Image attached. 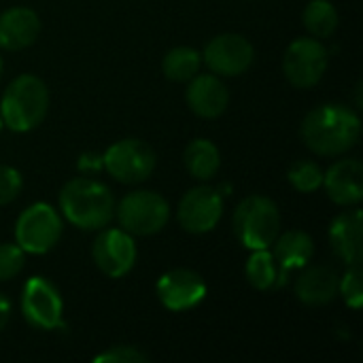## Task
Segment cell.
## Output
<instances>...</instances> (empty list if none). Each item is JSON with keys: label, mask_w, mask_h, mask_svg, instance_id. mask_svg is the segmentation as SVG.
Returning <instances> with one entry per match:
<instances>
[{"label": "cell", "mask_w": 363, "mask_h": 363, "mask_svg": "<svg viewBox=\"0 0 363 363\" xmlns=\"http://www.w3.org/2000/svg\"><path fill=\"white\" fill-rule=\"evenodd\" d=\"M328 198L338 206H357L363 200V164L355 157L338 160L323 172Z\"/></svg>", "instance_id": "cell-14"}, {"label": "cell", "mask_w": 363, "mask_h": 363, "mask_svg": "<svg viewBox=\"0 0 363 363\" xmlns=\"http://www.w3.org/2000/svg\"><path fill=\"white\" fill-rule=\"evenodd\" d=\"M185 100L194 115L202 119H217L228 111L230 104V91L228 85L221 81V77L208 72V74H196L187 81Z\"/></svg>", "instance_id": "cell-16"}, {"label": "cell", "mask_w": 363, "mask_h": 363, "mask_svg": "<svg viewBox=\"0 0 363 363\" xmlns=\"http://www.w3.org/2000/svg\"><path fill=\"white\" fill-rule=\"evenodd\" d=\"M255 60V49L251 40L236 32H225L211 38L202 51V64L217 77H238L245 74Z\"/></svg>", "instance_id": "cell-10"}, {"label": "cell", "mask_w": 363, "mask_h": 363, "mask_svg": "<svg viewBox=\"0 0 363 363\" xmlns=\"http://www.w3.org/2000/svg\"><path fill=\"white\" fill-rule=\"evenodd\" d=\"M340 277L328 266L306 268L296 281V298L306 306H325L338 296Z\"/></svg>", "instance_id": "cell-19"}, {"label": "cell", "mask_w": 363, "mask_h": 363, "mask_svg": "<svg viewBox=\"0 0 363 363\" xmlns=\"http://www.w3.org/2000/svg\"><path fill=\"white\" fill-rule=\"evenodd\" d=\"M223 217V196L219 189L198 185L189 189L177 208L179 225L187 234H208L217 228Z\"/></svg>", "instance_id": "cell-12"}, {"label": "cell", "mask_w": 363, "mask_h": 363, "mask_svg": "<svg viewBox=\"0 0 363 363\" xmlns=\"http://www.w3.org/2000/svg\"><path fill=\"white\" fill-rule=\"evenodd\" d=\"M187 172L198 181H211L221 168V153L208 138H194L183 153Z\"/></svg>", "instance_id": "cell-20"}, {"label": "cell", "mask_w": 363, "mask_h": 363, "mask_svg": "<svg viewBox=\"0 0 363 363\" xmlns=\"http://www.w3.org/2000/svg\"><path fill=\"white\" fill-rule=\"evenodd\" d=\"M40 17L30 6H11L0 15V49L21 51L36 43Z\"/></svg>", "instance_id": "cell-17"}, {"label": "cell", "mask_w": 363, "mask_h": 363, "mask_svg": "<svg viewBox=\"0 0 363 363\" xmlns=\"http://www.w3.org/2000/svg\"><path fill=\"white\" fill-rule=\"evenodd\" d=\"M287 181L296 191L313 194V191L321 189V185H323V170L311 160H300L289 168Z\"/></svg>", "instance_id": "cell-24"}, {"label": "cell", "mask_w": 363, "mask_h": 363, "mask_svg": "<svg viewBox=\"0 0 363 363\" xmlns=\"http://www.w3.org/2000/svg\"><path fill=\"white\" fill-rule=\"evenodd\" d=\"M362 225L363 213L353 206L351 211H342L330 225V242L334 253L347 264H362L363 245H362Z\"/></svg>", "instance_id": "cell-18"}, {"label": "cell", "mask_w": 363, "mask_h": 363, "mask_svg": "<svg viewBox=\"0 0 363 363\" xmlns=\"http://www.w3.org/2000/svg\"><path fill=\"white\" fill-rule=\"evenodd\" d=\"M60 211L74 228L83 232H100L115 217V200L111 189L87 177L68 181L60 189Z\"/></svg>", "instance_id": "cell-2"}, {"label": "cell", "mask_w": 363, "mask_h": 363, "mask_svg": "<svg viewBox=\"0 0 363 363\" xmlns=\"http://www.w3.org/2000/svg\"><path fill=\"white\" fill-rule=\"evenodd\" d=\"M96 363H147L149 357L147 353H143L140 349L136 347H130V345H117V347H111L102 353H98L94 357Z\"/></svg>", "instance_id": "cell-27"}, {"label": "cell", "mask_w": 363, "mask_h": 363, "mask_svg": "<svg viewBox=\"0 0 363 363\" xmlns=\"http://www.w3.org/2000/svg\"><path fill=\"white\" fill-rule=\"evenodd\" d=\"M300 136L306 149L317 155H342L359 143L362 119L345 104H321L306 113L300 125Z\"/></svg>", "instance_id": "cell-1"}, {"label": "cell", "mask_w": 363, "mask_h": 363, "mask_svg": "<svg viewBox=\"0 0 363 363\" xmlns=\"http://www.w3.org/2000/svg\"><path fill=\"white\" fill-rule=\"evenodd\" d=\"M9 319H11V302L0 294V332L6 328Z\"/></svg>", "instance_id": "cell-29"}, {"label": "cell", "mask_w": 363, "mask_h": 363, "mask_svg": "<svg viewBox=\"0 0 363 363\" xmlns=\"http://www.w3.org/2000/svg\"><path fill=\"white\" fill-rule=\"evenodd\" d=\"M49 111V89L43 79L36 74L15 77L2 98H0V117L4 128L11 132H32L43 123Z\"/></svg>", "instance_id": "cell-3"}, {"label": "cell", "mask_w": 363, "mask_h": 363, "mask_svg": "<svg viewBox=\"0 0 363 363\" xmlns=\"http://www.w3.org/2000/svg\"><path fill=\"white\" fill-rule=\"evenodd\" d=\"M362 277V264H353V266H347L345 277H340V281H338V294L342 296V300L347 302V306L353 308V311H359L363 304Z\"/></svg>", "instance_id": "cell-25"}, {"label": "cell", "mask_w": 363, "mask_h": 363, "mask_svg": "<svg viewBox=\"0 0 363 363\" xmlns=\"http://www.w3.org/2000/svg\"><path fill=\"white\" fill-rule=\"evenodd\" d=\"M23 179L17 168L0 164V206L11 204L21 194Z\"/></svg>", "instance_id": "cell-28"}, {"label": "cell", "mask_w": 363, "mask_h": 363, "mask_svg": "<svg viewBox=\"0 0 363 363\" xmlns=\"http://www.w3.org/2000/svg\"><path fill=\"white\" fill-rule=\"evenodd\" d=\"M304 28L315 38H330L338 28V11L330 0H311L302 13Z\"/></svg>", "instance_id": "cell-22"}, {"label": "cell", "mask_w": 363, "mask_h": 363, "mask_svg": "<svg viewBox=\"0 0 363 363\" xmlns=\"http://www.w3.org/2000/svg\"><path fill=\"white\" fill-rule=\"evenodd\" d=\"M155 291L164 308L172 313H185L202 304L208 287L198 272L189 268H174L160 277Z\"/></svg>", "instance_id": "cell-13"}, {"label": "cell", "mask_w": 363, "mask_h": 363, "mask_svg": "<svg viewBox=\"0 0 363 363\" xmlns=\"http://www.w3.org/2000/svg\"><path fill=\"white\" fill-rule=\"evenodd\" d=\"M21 315L30 328L45 332L62 330L64 302L60 289L45 277H30L21 289Z\"/></svg>", "instance_id": "cell-8"}, {"label": "cell", "mask_w": 363, "mask_h": 363, "mask_svg": "<svg viewBox=\"0 0 363 363\" xmlns=\"http://www.w3.org/2000/svg\"><path fill=\"white\" fill-rule=\"evenodd\" d=\"M2 130H4V123H2V117H0V134H2Z\"/></svg>", "instance_id": "cell-31"}, {"label": "cell", "mask_w": 363, "mask_h": 363, "mask_svg": "<svg viewBox=\"0 0 363 363\" xmlns=\"http://www.w3.org/2000/svg\"><path fill=\"white\" fill-rule=\"evenodd\" d=\"M330 64L328 47L315 36L296 38L283 55V72L287 81L298 89L317 85Z\"/></svg>", "instance_id": "cell-9"}, {"label": "cell", "mask_w": 363, "mask_h": 363, "mask_svg": "<svg viewBox=\"0 0 363 363\" xmlns=\"http://www.w3.org/2000/svg\"><path fill=\"white\" fill-rule=\"evenodd\" d=\"M26 266V253L17 242H0V283L15 279Z\"/></svg>", "instance_id": "cell-26"}, {"label": "cell", "mask_w": 363, "mask_h": 363, "mask_svg": "<svg viewBox=\"0 0 363 363\" xmlns=\"http://www.w3.org/2000/svg\"><path fill=\"white\" fill-rule=\"evenodd\" d=\"M245 277L249 285L257 291H268L277 287L279 281V268L270 253V249H257L251 253L245 266Z\"/></svg>", "instance_id": "cell-23"}, {"label": "cell", "mask_w": 363, "mask_h": 363, "mask_svg": "<svg viewBox=\"0 0 363 363\" xmlns=\"http://www.w3.org/2000/svg\"><path fill=\"white\" fill-rule=\"evenodd\" d=\"M87 162H83V160H79V168L81 170H98L100 166H102V157H98V155H83Z\"/></svg>", "instance_id": "cell-30"}, {"label": "cell", "mask_w": 363, "mask_h": 363, "mask_svg": "<svg viewBox=\"0 0 363 363\" xmlns=\"http://www.w3.org/2000/svg\"><path fill=\"white\" fill-rule=\"evenodd\" d=\"M0 79H2V57H0Z\"/></svg>", "instance_id": "cell-32"}, {"label": "cell", "mask_w": 363, "mask_h": 363, "mask_svg": "<svg viewBox=\"0 0 363 363\" xmlns=\"http://www.w3.org/2000/svg\"><path fill=\"white\" fill-rule=\"evenodd\" d=\"M62 230L60 213L47 202H34L17 217L15 242L23 253L45 255L60 242Z\"/></svg>", "instance_id": "cell-6"}, {"label": "cell", "mask_w": 363, "mask_h": 363, "mask_svg": "<svg viewBox=\"0 0 363 363\" xmlns=\"http://www.w3.org/2000/svg\"><path fill=\"white\" fill-rule=\"evenodd\" d=\"M232 228L245 249H270L281 234V211L272 198L253 194L236 206Z\"/></svg>", "instance_id": "cell-4"}, {"label": "cell", "mask_w": 363, "mask_h": 363, "mask_svg": "<svg viewBox=\"0 0 363 363\" xmlns=\"http://www.w3.org/2000/svg\"><path fill=\"white\" fill-rule=\"evenodd\" d=\"M202 53L194 47H174L162 60V70L166 79L174 83H187L200 72Z\"/></svg>", "instance_id": "cell-21"}, {"label": "cell", "mask_w": 363, "mask_h": 363, "mask_svg": "<svg viewBox=\"0 0 363 363\" xmlns=\"http://www.w3.org/2000/svg\"><path fill=\"white\" fill-rule=\"evenodd\" d=\"M119 228L132 236H153L170 221V206L164 196L151 189L125 194L115 206Z\"/></svg>", "instance_id": "cell-5"}, {"label": "cell", "mask_w": 363, "mask_h": 363, "mask_svg": "<svg viewBox=\"0 0 363 363\" xmlns=\"http://www.w3.org/2000/svg\"><path fill=\"white\" fill-rule=\"evenodd\" d=\"M91 257L102 274L108 279H121L134 268L138 249L134 236L125 230L102 228L91 245Z\"/></svg>", "instance_id": "cell-11"}, {"label": "cell", "mask_w": 363, "mask_h": 363, "mask_svg": "<svg viewBox=\"0 0 363 363\" xmlns=\"http://www.w3.org/2000/svg\"><path fill=\"white\" fill-rule=\"evenodd\" d=\"M155 164V151L140 138H121L102 155V166L106 172L125 185H138L147 181L153 174Z\"/></svg>", "instance_id": "cell-7"}, {"label": "cell", "mask_w": 363, "mask_h": 363, "mask_svg": "<svg viewBox=\"0 0 363 363\" xmlns=\"http://www.w3.org/2000/svg\"><path fill=\"white\" fill-rule=\"evenodd\" d=\"M270 253L279 268L277 287H283L289 279V272L302 270L311 264L315 255V240L304 230H289L277 236V240L270 245Z\"/></svg>", "instance_id": "cell-15"}]
</instances>
